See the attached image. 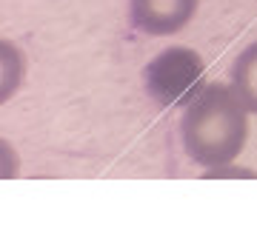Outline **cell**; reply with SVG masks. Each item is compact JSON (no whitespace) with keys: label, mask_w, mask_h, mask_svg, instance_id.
I'll return each mask as SVG.
<instances>
[{"label":"cell","mask_w":257,"mask_h":231,"mask_svg":"<svg viewBox=\"0 0 257 231\" xmlns=\"http://www.w3.org/2000/svg\"><path fill=\"white\" fill-rule=\"evenodd\" d=\"M0 46H3L0 49V60H3V92H0V100H9L12 94H15V89L20 86V80H23L26 63H23L20 49L12 40H3Z\"/></svg>","instance_id":"cell-4"},{"label":"cell","mask_w":257,"mask_h":231,"mask_svg":"<svg viewBox=\"0 0 257 231\" xmlns=\"http://www.w3.org/2000/svg\"><path fill=\"white\" fill-rule=\"evenodd\" d=\"M203 177H206V180H214V177H257V171L254 168H234V163H229V166L206 168Z\"/></svg>","instance_id":"cell-5"},{"label":"cell","mask_w":257,"mask_h":231,"mask_svg":"<svg viewBox=\"0 0 257 231\" xmlns=\"http://www.w3.org/2000/svg\"><path fill=\"white\" fill-rule=\"evenodd\" d=\"M248 117L251 111L231 83H206L180 114V146L186 157L203 166V171L234 163L246 148Z\"/></svg>","instance_id":"cell-1"},{"label":"cell","mask_w":257,"mask_h":231,"mask_svg":"<svg viewBox=\"0 0 257 231\" xmlns=\"http://www.w3.org/2000/svg\"><path fill=\"white\" fill-rule=\"evenodd\" d=\"M200 0H128L132 26L152 37L183 32L197 15Z\"/></svg>","instance_id":"cell-2"},{"label":"cell","mask_w":257,"mask_h":231,"mask_svg":"<svg viewBox=\"0 0 257 231\" xmlns=\"http://www.w3.org/2000/svg\"><path fill=\"white\" fill-rule=\"evenodd\" d=\"M231 89L257 117V40L243 49L231 66Z\"/></svg>","instance_id":"cell-3"}]
</instances>
